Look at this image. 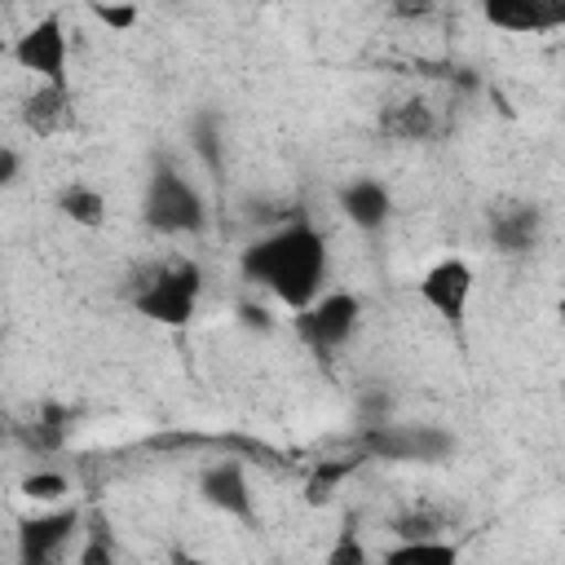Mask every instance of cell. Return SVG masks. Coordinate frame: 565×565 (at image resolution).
Instances as JSON below:
<instances>
[{
	"instance_id": "cell-1",
	"label": "cell",
	"mask_w": 565,
	"mask_h": 565,
	"mask_svg": "<svg viewBox=\"0 0 565 565\" xmlns=\"http://www.w3.org/2000/svg\"><path fill=\"white\" fill-rule=\"evenodd\" d=\"M243 278L287 313H300L331 287V247L318 225L291 216L243 247Z\"/></svg>"
},
{
	"instance_id": "cell-2",
	"label": "cell",
	"mask_w": 565,
	"mask_h": 565,
	"mask_svg": "<svg viewBox=\"0 0 565 565\" xmlns=\"http://www.w3.org/2000/svg\"><path fill=\"white\" fill-rule=\"evenodd\" d=\"M199 300H203V269L194 256L185 252H172L163 256L159 265H150L137 287H132V309L137 318L154 322V327H190L194 313H199Z\"/></svg>"
},
{
	"instance_id": "cell-3",
	"label": "cell",
	"mask_w": 565,
	"mask_h": 565,
	"mask_svg": "<svg viewBox=\"0 0 565 565\" xmlns=\"http://www.w3.org/2000/svg\"><path fill=\"white\" fill-rule=\"evenodd\" d=\"M141 221L168 238L199 234L207 225V199L172 159L159 154L146 172V185H141Z\"/></svg>"
},
{
	"instance_id": "cell-4",
	"label": "cell",
	"mask_w": 565,
	"mask_h": 565,
	"mask_svg": "<svg viewBox=\"0 0 565 565\" xmlns=\"http://www.w3.org/2000/svg\"><path fill=\"white\" fill-rule=\"evenodd\" d=\"M415 296L419 305L446 327V331H463L468 327V313H472V300H477V269L468 256H437L419 269L415 278Z\"/></svg>"
},
{
	"instance_id": "cell-5",
	"label": "cell",
	"mask_w": 565,
	"mask_h": 565,
	"mask_svg": "<svg viewBox=\"0 0 565 565\" xmlns=\"http://www.w3.org/2000/svg\"><path fill=\"white\" fill-rule=\"evenodd\" d=\"M9 57L18 71H26L35 84H57L71 88V31L57 9L40 13L22 35L9 44Z\"/></svg>"
},
{
	"instance_id": "cell-6",
	"label": "cell",
	"mask_w": 565,
	"mask_h": 565,
	"mask_svg": "<svg viewBox=\"0 0 565 565\" xmlns=\"http://www.w3.org/2000/svg\"><path fill=\"white\" fill-rule=\"evenodd\" d=\"M459 437L441 424H393V419H380L362 433V450L371 459H393V463H446L455 455Z\"/></svg>"
},
{
	"instance_id": "cell-7",
	"label": "cell",
	"mask_w": 565,
	"mask_h": 565,
	"mask_svg": "<svg viewBox=\"0 0 565 565\" xmlns=\"http://www.w3.org/2000/svg\"><path fill=\"white\" fill-rule=\"evenodd\" d=\"M291 322H296V335L313 353H340L362 327V300L344 287H327L318 300H309L300 313H291Z\"/></svg>"
},
{
	"instance_id": "cell-8",
	"label": "cell",
	"mask_w": 565,
	"mask_h": 565,
	"mask_svg": "<svg viewBox=\"0 0 565 565\" xmlns=\"http://www.w3.org/2000/svg\"><path fill=\"white\" fill-rule=\"evenodd\" d=\"M477 13L490 31L516 40H543L565 31V0H477Z\"/></svg>"
},
{
	"instance_id": "cell-9",
	"label": "cell",
	"mask_w": 565,
	"mask_h": 565,
	"mask_svg": "<svg viewBox=\"0 0 565 565\" xmlns=\"http://www.w3.org/2000/svg\"><path fill=\"white\" fill-rule=\"evenodd\" d=\"M335 207L362 234H380L393 221V190L380 177H353L335 190Z\"/></svg>"
},
{
	"instance_id": "cell-10",
	"label": "cell",
	"mask_w": 565,
	"mask_h": 565,
	"mask_svg": "<svg viewBox=\"0 0 565 565\" xmlns=\"http://www.w3.org/2000/svg\"><path fill=\"white\" fill-rule=\"evenodd\" d=\"M75 530H79V512L75 508L53 503L49 512H35L22 525V561H57Z\"/></svg>"
},
{
	"instance_id": "cell-11",
	"label": "cell",
	"mask_w": 565,
	"mask_h": 565,
	"mask_svg": "<svg viewBox=\"0 0 565 565\" xmlns=\"http://www.w3.org/2000/svg\"><path fill=\"white\" fill-rule=\"evenodd\" d=\"M199 490L212 508H221L230 516H252V490H247V472L238 463H212L199 477Z\"/></svg>"
},
{
	"instance_id": "cell-12",
	"label": "cell",
	"mask_w": 565,
	"mask_h": 565,
	"mask_svg": "<svg viewBox=\"0 0 565 565\" xmlns=\"http://www.w3.org/2000/svg\"><path fill=\"white\" fill-rule=\"evenodd\" d=\"M57 212H62L71 225H79V230H102L106 216H110V203H106V194H102L97 185L71 181V185L57 190Z\"/></svg>"
},
{
	"instance_id": "cell-13",
	"label": "cell",
	"mask_w": 565,
	"mask_h": 565,
	"mask_svg": "<svg viewBox=\"0 0 565 565\" xmlns=\"http://www.w3.org/2000/svg\"><path fill=\"white\" fill-rule=\"evenodd\" d=\"M388 565H450L459 561V543L441 539V534H415V539H397L393 547H384Z\"/></svg>"
},
{
	"instance_id": "cell-14",
	"label": "cell",
	"mask_w": 565,
	"mask_h": 565,
	"mask_svg": "<svg viewBox=\"0 0 565 565\" xmlns=\"http://www.w3.org/2000/svg\"><path fill=\"white\" fill-rule=\"evenodd\" d=\"M26 124L40 132V137H49V132H57L66 119H71V88H57V84H35V93L26 97Z\"/></svg>"
},
{
	"instance_id": "cell-15",
	"label": "cell",
	"mask_w": 565,
	"mask_h": 565,
	"mask_svg": "<svg viewBox=\"0 0 565 565\" xmlns=\"http://www.w3.org/2000/svg\"><path fill=\"white\" fill-rule=\"evenodd\" d=\"M22 494L35 499V503H62V499L71 494V481H66L62 472H31V477L22 481Z\"/></svg>"
},
{
	"instance_id": "cell-16",
	"label": "cell",
	"mask_w": 565,
	"mask_h": 565,
	"mask_svg": "<svg viewBox=\"0 0 565 565\" xmlns=\"http://www.w3.org/2000/svg\"><path fill=\"white\" fill-rule=\"evenodd\" d=\"M349 468H353V463H331V468H318V472H313V481L305 486V499H309V503H327V499H331V490L344 481V472H349Z\"/></svg>"
},
{
	"instance_id": "cell-17",
	"label": "cell",
	"mask_w": 565,
	"mask_h": 565,
	"mask_svg": "<svg viewBox=\"0 0 565 565\" xmlns=\"http://www.w3.org/2000/svg\"><path fill=\"white\" fill-rule=\"evenodd\" d=\"M388 13L411 22V18H428L433 13V0H388Z\"/></svg>"
},
{
	"instance_id": "cell-18",
	"label": "cell",
	"mask_w": 565,
	"mask_h": 565,
	"mask_svg": "<svg viewBox=\"0 0 565 565\" xmlns=\"http://www.w3.org/2000/svg\"><path fill=\"white\" fill-rule=\"evenodd\" d=\"M97 13H102V22H110V26H119V31H124V26H128V22L137 18L132 9H115V4H102Z\"/></svg>"
},
{
	"instance_id": "cell-19",
	"label": "cell",
	"mask_w": 565,
	"mask_h": 565,
	"mask_svg": "<svg viewBox=\"0 0 565 565\" xmlns=\"http://www.w3.org/2000/svg\"><path fill=\"white\" fill-rule=\"evenodd\" d=\"M13 172H18V154H13V146H4V154H0V181L13 185V181H18Z\"/></svg>"
},
{
	"instance_id": "cell-20",
	"label": "cell",
	"mask_w": 565,
	"mask_h": 565,
	"mask_svg": "<svg viewBox=\"0 0 565 565\" xmlns=\"http://www.w3.org/2000/svg\"><path fill=\"white\" fill-rule=\"evenodd\" d=\"M556 388H561V397H565V371H561V384H556Z\"/></svg>"
}]
</instances>
